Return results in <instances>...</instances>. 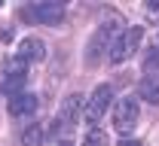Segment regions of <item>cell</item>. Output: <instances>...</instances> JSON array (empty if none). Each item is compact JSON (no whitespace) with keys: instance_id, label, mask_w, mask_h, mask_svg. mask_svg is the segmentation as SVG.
Instances as JSON below:
<instances>
[{"instance_id":"3","label":"cell","mask_w":159,"mask_h":146,"mask_svg":"<svg viewBox=\"0 0 159 146\" xmlns=\"http://www.w3.org/2000/svg\"><path fill=\"white\" fill-rule=\"evenodd\" d=\"M116 40V27H110V24H101L98 31H95V37L89 40L86 46V64H98L107 52H110V46Z\"/></svg>"},{"instance_id":"6","label":"cell","mask_w":159,"mask_h":146,"mask_svg":"<svg viewBox=\"0 0 159 146\" xmlns=\"http://www.w3.org/2000/svg\"><path fill=\"white\" fill-rule=\"evenodd\" d=\"M80 106H83V94H70V98L61 101V110H58V116H55V131L74 128V122H77V116H80Z\"/></svg>"},{"instance_id":"17","label":"cell","mask_w":159,"mask_h":146,"mask_svg":"<svg viewBox=\"0 0 159 146\" xmlns=\"http://www.w3.org/2000/svg\"><path fill=\"white\" fill-rule=\"evenodd\" d=\"M0 3H3V0H0Z\"/></svg>"},{"instance_id":"13","label":"cell","mask_w":159,"mask_h":146,"mask_svg":"<svg viewBox=\"0 0 159 146\" xmlns=\"http://www.w3.org/2000/svg\"><path fill=\"white\" fill-rule=\"evenodd\" d=\"M144 70H147V76L159 70V49H153V55H147V61H144Z\"/></svg>"},{"instance_id":"10","label":"cell","mask_w":159,"mask_h":146,"mask_svg":"<svg viewBox=\"0 0 159 146\" xmlns=\"http://www.w3.org/2000/svg\"><path fill=\"white\" fill-rule=\"evenodd\" d=\"M25 67H28V61L25 58H6V64H3V70H6V76H12V79H25Z\"/></svg>"},{"instance_id":"1","label":"cell","mask_w":159,"mask_h":146,"mask_svg":"<svg viewBox=\"0 0 159 146\" xmlns=\"http://www.w3.org/2000/svg\"><path fill=\"white\" fill-rule=\"evenodd\" d=\"M141 40H144V27H141V24H132V27H125L122 34H116V40H113L110 52H107L110 64H122V61H129V58L138 52Z\"/></svg>"},{"instance_id":"7","label":"cell","mask_w":159,"mask_h":146,"mask_svg":"<svg viewBox=\"0 0 159 146\" xmlns=\"http://www.w3.org/2000/svg\"><path fill=\"white\" fill-rule=\"evenodd\" d=\"M37 106H40L37 94H12V101H9V116H16V119L34 116Z\"/></svg>"},{"instance_id":"2","label":"cell","mask_w":159,"mask_h":146,"mask_svg":"<svg viewBox=\"0 0 159 146\" xmlns=\"http://www.w3.org/2000/svg\"><path fill=\"white\" fill-rule=\"evenodd\" d=\"M138 101L135 98H122V101H116V106H113V128H116V134H132L135 131V125H138Z\"/></svg>"},{"instance_id":"15","label":"cell","mask_w":159,"mask_h":146,"mask_svg":"<svg viewBox=\"0 0 159 146\" xmlns=\"http://www.w3.org/2000/svg\"><path fill=\"white\" fill-rule=\"evenodd\" d=\"M119 146H141V143H138V140H122Z\"/></svg>"},{"instance_id":"4","label":"cell","mask_w":159,"mask_h":146,"mask_svg":"<svg viewBox=\"0 0 159 146\" xmlns=\"http://www.w3.org/2000/svg\"><path fill=\"white\" fill-rule=\"evenodd\" d=\"M110 101H113V88H110V85H98V88L92 91V98L86 101V122H89V125L101 122V116L107 113Z\"/></svg>"},{"instance_id":"9","label":"cell","mask_w":159,"mask_h":146,"mask_svg":"<svg viewBox=\"0 0 159 146\" xmlns=\"http://www.w3.org/2000/svg\"><path fill=\"white\" fill-rule=\"evenodd\" d=\"M138 98L147 104H159V79L156 76H144L138 82Z\"/></svg>"},{"instance_id":"14","label":"cell","mask_w":159,"mask_h":146,"mask_svg":"<svg viewBox=\"0 0 159 146\" xmlns=\"http://www.w3.org/2000/svg\"><path fill=\"white\" fill-rule=\"evenodd\" d=\"M21 82H25V79H12V76H9L0 88H3V91H16V88H21Z\"/></svg>"},{"instance_id":"5","label":"cell","mask_w":159,"mask_h":146,"mask_svg":"<svg viewBox=\"0 0 159 146\" xmlns=\"http://www.w3.org/2000/svg\"><path fill=\"white\" fill-rule=\"evenodd\" d=\"M25 15H28V19H37L40 24H61V21H64V3H58V0L34 3Z\"/></svg>"},{"instance_id":"16","label":"cell","mask_w":159,"mask_h":146,"mask_svg":"<svg viewBox=\"0 0 159 146\" xmlns=\"http://www.w3.org/2000/svg\"><path fill=\"white\" fill-rule=\"evenodd\" d=\"M55 146H74V143H67V140H61V143H55Z\"/></svg>"},{"instance_id":"11","label":"cell","mask_w":159,"mask_h":146,"mask_svg":"<svg viewBox=\"0 0 159 146\" xmlns=\"http://www.w3.org/2000/svg\"><path fill=\"white\" fill-rule=\"evenodd\" d=\"M43 143V128L40 125H28L21 134V146H40Z\"/></svg>"},{"instance_id":"12","label":"cell","mask_w":159,"mask_h":146,"mask_svg":"<svg viewBox=\"0 0 159 146\" xmlns=\"http://www.w3.org/2000/svg\"><path fill=\"white\" fill-rule=\"evenodd\" d=\"M83 146H107V137H104V131L101 128H92L89 134H86V143Z\"/></svg>"},{"instance_id":"8","label":"cell","mask_w":159,"mask_h":146,"mask_svg":"<svg viewBox=\"0 0 159 146\" xmlns=\"http://www.w3.org/2000/svg\"><path fill=\"white\" fill-rule=\"evenodd\" d=\"M19 58H25V61H43L46 58V43L37 40V37H25L19 46Z\"/></svg>"}]
</instances>
